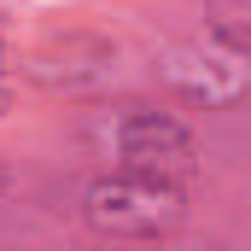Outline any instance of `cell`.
Listing matches in <instances>:
<instances>
[{"mask_svg":"<svg viewBox=\"0 0 251 251\" xmlns=\"http://www.w3.org/2000/svg\"><path fill=\"white\" fill-rule=\"evenodd\" d=\"M24 82H35L41 94H64V100H88L100 88H111L117 76V41L94 35V29H59L47 41H35L24 59Z\"/></svg>","mask_w":251,"mask_h":251,"instance_id":"3","label":"cell"},{"mask_svg":"<svg viewBox=\"0 0 251 251\" xmlns=\"http://www.w3.org/2000/svg\"><path fill=\"white\" fill-rule=\"evenodd\" d=\"M6 64H12V47H6V41H0V70H6Z\"/></svg>","mask_w":251,"mask_h":251,"instance_id":"8","label":"cell"},{"mask_svg":"<svg viewBox=\"0 0 251 251\" xmlns=\"http://www.w3.org/2000/svg\"><path fill=\"white\" fill-rule=\"evenodd\" d=\"M105 158H111V170L181 181V176L199 170V140L164 105H123V111L105 117Z\"/></svg>","mask_w":251,"mask_h":251,"instance_id":"2","label":"cell"},{"mask_svg":"<svg viewBox=\"0 0 251 251\" xmlns=\"http://www.w3.org/2000/svg\"><path fill=\"white\" fill-rule=\"evenodd\" d=\"M146 251H222L216 240H181V234H170V240H152Z\"/></svg>","mask_w":251,"mask_h":251,"instance_id":"5","label":"cell"},{"mask_svg":"<svg viewBox=\"0 0 251 251\" xmlns=\"http://www.w3.org/2000/svg\"><path fill=\"white\" fill-rule=\"evenodd\" d=\"M6 193H12V170H0V199H6Z\"/></svg>","mask_w":251,"mask_h":251,"instance_id":"7","label":"cell"},{"mask_svg":"<svg viewBox=\"0 0 251 251\" xmlns=\"http://www.w3.org/2000/svg\"><path fill=\"white\" fill-rule=\"evenodd\" d=\"M187 222V193L181 181L134 176V170H105L82 187V228L117 246H152L181 234Z\"/></svg>","mask_w":251,"mask_h":251,"instance_id":"1","label":"cell"},{"mask_svg":"<svg viewBox=\"0 0 251 251\" xmlns=\"http://www.w3.org/2000/svg\"><path fill=\"white\" fill-rule=\"evenodd\" d=\"M158 82L199 111H228L246 100V64L216 53L210 41H176L158 53Z\"/></svg>","mask_w":251,"mask_h":251,"instance_id":"4","label":"cell"},{"mask_svg":"<svg viewBox=\"0 0 251 251\" xmlns=\"http://www.w3.org/2000/svg\"><path fill=\"white\" fill-rule=\"evenodd\" d=\"M12 105H18V100H12V88H6V76H0V123L12 117Z\"/></svg>","mask_w":251,"mask_h":251,"instance_id":"6","label":"cell"}]
</instances>
